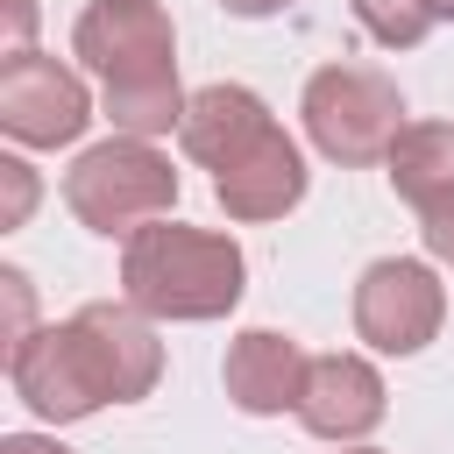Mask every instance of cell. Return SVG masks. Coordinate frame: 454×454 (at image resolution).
Here are the masks:
<instances>
[{
  "instance_id": "2",
  "label": "cell",
  "mask_w": 454,
  "mask_h": 454,
  "mask_svg": "<svg viewBox=\"0 0 454 454\" xmlns=\"http://www.w3.org/2000/svg\"><path fill=\"white\" fill-rule=\"evenodd\" d=\"M71 50L99 71L106 121L121 135H170L184 121L177 92V35L156 0H92L71 28Z\"/></svg>"
},
{
  "instance_id": "7",
  "label": "cell",
  "mask_w": 454,
  "mask_h": 454,
  "mask_svg": "<svg viewBox=\"0 0 454 454\" xmlns=\"http://www.w3.org/2000/svg\"><path fill=\"white\" fill-rule=\"evenodd\" d=\"M92 121V99L78 85V71H64L57 57L43 50H21L0 64V128L28 149H57V142H78Z\"/></svg>"
},
{
  "instance_id": "15",
  "label": "cell",
  "mask_w": 454,
  "mask_h": 454,
  "mask_svg": "<svg viewBox=\"0 0 454 454\" xmlns=\"http://www.w3.org/2000/svg\"><path fill=\"white\" fill-rule=\"evenodd\" d=\"M0 184H7V206H0V220L14 227V220L28 213V199H35V177H28V163H14V156H7V163H0Z\"/></svg>"
},
{
  "instance_id": "11",
  "label": "cell",
  "mask_w": 454,
  "mask_h": 454,
  "mask_svg": "<svg viewBox=\"0 0 454 454\" xmlns=\"http://www.w3.org/2000/svg\"><path fill=\"white\" fill-rule=\"evenodd\" d=\"M270 128H277V121H270V106H262L248 85H206V92L184 99L177 142H184V156H199L206 170H227V163H241Z\"/></svg>"
},
{
  "instance_id": "17",
  "label": "cell",
  "mask_w": 454,
  "mask_h": 454,
  "mask_svg": "<svg viewBox=\"0 0 454 454\" xmlns=\"http://www.w3.org/2000/svg\"><path fill=\"white\" fill-rule=\"evenodd\" d=\"M0 454H71V447H57V440H35V433H7V440H0Z\"/></svg>"
},
{
  "instance_id": "1",
  "label": "cell",
  "mask_w": 454,
  "mask_h": 454,
  "mask_svg": "<svg viewBox=\"0 0 454 454\" xmlns=\"http://www.w3.org/2000/svg\"><path fill=\"white\" fill-rule=\"evenodd\" d=\"M7 376L35 419L71 426V419H92L99 404L149 397L163 376V348L142 305H78L64 326L21 333L7 348Z\"/></svg>"
},
{
  "instance_id": "18",
  "label": "cell",
  "mask_w": 454,
  "mask_h": 454,
  "mask_svg": "<svg viewBox=\"0 0 454 454\" xmlns=\"http://www.w3.org/2000/svg\"><path fill=\"white\" fill-rule=\"evenodd\" d=\"M220 7H227V14H248V21H255V14H284L291 0H220Z\"/></svg>"
},
{
  "instance_id": "16",
  "label": "cell",
  "mask_w": 454,
  "mask_h": 454,
  "mask_svg": "<svg viewBox=\"0 0 454 454\" xmlns=\"http://www.w3.org/2000/svg\"><path fill=\"white\" fill-rule=\"evenodd\" d=\"M28 28H35V0H7V57L28 50Z\"/></svg>"
},
{
  "instance_id": "3",
  "label": "cell",
  "mask_w": 454,
  "mask_h": 454,
  "mask_svg": "<svg viewBox=\"0 0 454 454\" xmlns=\"http://www.w3.org/2000/svg\"><path fill=\"white\" fill-rule=\"evenodd\" d=\"M241 277L248 262L227 234L177 227V220H149L121 248V291L149 319H220L241 305Z\"/></svg>"
},
{
  "instance_id": "6",
  "label": "cell",
  "mask_w": 454,
  "mask_h": 454,
  "mask_svg": "<svg viewBox=\"0 0 454 454\" xmlns=\"http://www.w3.org/2000/svg\"><path fill=\"white\" fill-rule=\"evenodd\" d=\"M447 319V291L426 262L411 255H383L362 270L355 284V333L376 348V355H419Z\"/></svg>"
},
{
  "instance_id": "12",
  "label": "cell",
  "mask_w": 454,
  "mask_h": 454,
  "mask_svg": "<svg viewBox=\"0 0 454 454\" xmlns=\"http://www.w3.org/2000/svg\"><path fill=\"white\" fill-rule=\"evenodd\" d=\"M383 163H390V192L426 206V199H440L454 184V128L447 121H404Z\"/></svg>"
},
{
  "instance_id": "20",
  "label": "cell",
  "mask_w": 454,
  "mask_h": 454,
  "mask_svg": "<svg viewBox=\"0 0 454 454\" xmlns=\"http://www.w3.org/2000/svg\"><path fill=\"white\" fill-rule=\"evenodd\" d=\"M348 454H376V447H348Z\"/></svg>"
},
{
  "instance_id": "8",
  "label": "cell",
  "mask_w": 454,
  "mask_h": 454,
  "mask_svg": "<svg viewBox=\"0 0 454 454\" xmlns=\"http://www.w3.org/2000/svg\"><path fill=\"white\" fill-rule=\"evenodd\" d=\"M298 419L319 440H362L383 426V376L362 355H312L305 390H298Z\"/></svg>"
},
{
  "instance_id": "19",
  "label": "cell",
  "mask_w": 454,
  "mask_h": 454,
  "mask_svg": "<svg viewBox=\"0 0 454 454\" xmlns=\"http://www.w3.org/2000/svg\"><path fill=\"white\" fill-rule=\"evenodd\" d=\"M433 7V21H454V0H426Z\"/></svg>"
},
{
  "instance_id": "4",
  "label": "cell",
  "mask_w": 454,
  "mask_h": 454,
  "mask_svg": "<svg viewBox=\"0 0 454 454\" xmlns=\"http://www.w3.org/2000/svg\"><path fill=\"white\" fill-rule=\"evenodd\" d=\"M64 206L92 234H135V227H149L177 206V170L142 135H114L64 170Z\"/></svg>"
},
{
  "instance_id": "14",
  "label": "cell",
  "mask_w": 454,
  "mask_h": 454,
  "mask_svg": "<svg viewBox=\"0 0 454 454\" xmlns=\"http://www.w3.org/2000/svg\"><path fill=\"white\" fill-rule=\"evenodd\" d=\"M419 234H426V255L454 262V184H447L440 199H426V206H419Z\"/></svg>"
},
{
  "instance_id": "13",
  "label": "cell",
  "mask_w": 454,
  "mask_h": 454,
  "mask_svg": "<svg viewBox=\"0 0 454 454\" xmlns=\"http://www.w3.org/2000/svg\"><path fill=\"white\" fill-rule=\"evenodd\" d=\"M355 21H362L383 50H411V43L433 28V7H426V0H355Z\"/></svg>"
},
{
  "instance_id": "9",
  "label": "cell",
  "mask_w": 454,
  "mask_h": 454,
  "mask_svg": "<svg viewBox=\"0 0 454 454\" xmlns=\"http://www.w3.org/2000/svg\"><path fill=\"white\" fill-rule=\"evenodd\" d=\"M305 369H312V355H305L298 340H284L277 326H248V333H234L220 376H227V397H234L248 419H277V411H298Z\"/></svg>"
},
{
  "instance_id": "5",
  "label": "cell",
  "mask_w": 454,
  "mask_h": 454,
  "mask_svg": "<svg viewBox=\"0 0 454 454\" xmlns=\"http://www.w3.org/2000/svg\"><path fill=\"white\" fill-rule=\"evenodd\" d=\"M298 114H305L312 149L333 156V163H376V156H390V142L404 128L397 85L383 71H369V64H326V71H312Z\"/></svg>"
},
{
  "instance_id": "10",
  "label": "cell",
  "mask_w": 454,
  "mask_h": 454,
  "mask_svg": "<svg viewBox=\"0 0 454 454\" xmlns=\"http://www.w3.org/2000/svg\"><path fill=\"white\" fill-rule=\"evenodd\" d=\"M213 199L227 206V220H284L305 199V156L284 128H270L241 163L213 170Z\"/></svg>"
}]
</instances>
